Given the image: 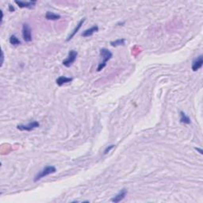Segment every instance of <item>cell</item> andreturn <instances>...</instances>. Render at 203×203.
<instances>
[{
  "mask_svg": "<svg viewBox=\"0 0 203 203\" xmlns=\"http://www.w3.org/2000/svg\"><path fill=\"white\" fill-rule=\"evenodd\" d=\"M100 56L103 58V61L100 62L97 67V71L100 72L102 71L106 65V63H107L110 59L113 57V54H112L111 52L107 48H103L100 49Z\"/></svg>",
  "mask_w": 203,
  "mask_h": 203,
  "instance_id": "6da1fadb",
  "label": "cell"
},
{
  "mask_svg": "<svg viewBox=\"0 0 203 203\" xmlns=\"http://www.w3.org/2000/svg\"><path fill=\"white\" fill-rule=\"evenodd\" d=\"M57 171V168L54 166H46L45 168H43L41 171H39V173L34 178V182H37L40 179H41L44 177L48 176V175H51V174H54Z\"/></svg>",
  "mask_w": 203,
  "mask_h": 203,
  "instance_id": "7a4b0ae2",
  "label": "cell"
},
{
  "mask_svg": "<svg viewBox=\"0 0 203 203\" xmlns=\"http://www.w3.org/2000/svg\"><path fill=\"white\" fill-rule=\"evenodd\" d=\"M78 57V53L75 50H71L68 53V57L63 61V65L65 67H69L72 65V64L76 61V58Z\"/></svg>",
  "mask_w": 203,
  "mask_h": 203,
  "instance_id": "3957f363",
  "label": "cell"
},
{
  "mask_svg": "<svg viewBox=\"0 0 203 203\" xmlns=\"http://www.w3.org/2000/svg\"><path fill=\"white\" fill-rule=\"evenodd\" d=\"M22 37L25 42H30L32 41V34L31 29L27 23H24L22 25Z\"/></svg>",
  "mask_w": 203,
  "mask_h": 203,
  "instance_id": "277c9868",
  "label": "cell"
},
{
  "mask_svg": "<svg viewBox=\"0 0 203 203\" xmlns=\"http://www.w3.org/2000/svg\"><path fill=\"white\" fill-rule=\"evenodd\" d=\"M39 126H40V123L37 121H34L32 122H30L27 125H18L17 126V129L21 131H28V132H30V131L34 130L36 128H38Z\"/></svg>",
  "mask_w": 203,
  "mask_h": 203,
  "instance_id": "5b68a950",
  "label": "cell"
},
{
  "mask_svg": "<svg viewBox=\"0 0 203 203\" xmlns=\"http://www.w3.org/2000/svg\"><path fill=\"white\" fill-rule=\"evenodd\" d=\"M126 194H127V190H126V188H123V189H122L120 191H119L118 194H116V195L112 198L111 201L114 203L120 202L121 201H122L124 198H126Z\"/></svg>",
  "mask_w": 203,
  "mask_h": 203,
  "instance_id": "8992f818",
  "label": "cell"
},
{
  "mask_svg": "<svg viewBox=\"0 0 203 203\" xmlns=\"http://www.w3.org/2000/svg\"><path fill=\"white\" fill-rule=\"evenodd\" d=\"M203 65V57L202 55H200L199 57H197V59L193 62L192 64V70L194 72H197L199 70Z\"/></svg>",
  "mask_w": 203,
  "mask_h": 203,
  "instance_id": "52a82bcc",
  "label": "cell"
},
{
  "mask_svg": "<svg viewBox=\"0 0 203 203\" xmlns=\"http://www.w3.org/2000/svg\"><path fill=\"white\" fill-rule=\"evenodd\" d=\"M98 31H99V26L95 25H94V26L90 27V28L88 29V30H84V31L81 34V36L83 37H90V36H92L95 33L98 32Z\"/></svg>",
  "mask_w": 203,
  "mask_h": 203,
  "instance_id": "ba28073f",
  "label": "cell"
},
{
  "mask_svg": "<svg viewBox=\"0 0 203 203\" xmlns=\"http://www.w3.org/2000/svg\"><path fill=\"white\" fill-rule=\"evenodd\" d=\"M85 20H86V18H83V19L80 20V22L78 23V25H76V28L74 29V30H73L72 32L71 33V34H70V35H69L68 37H67V38L66 39V41H70V40H72V39L73 38V37H74V36L76 35V34H77L78 31H79V30H80V29L81 28V26H82V25H83V23H84Z\"/></svg>",
  "mask_w": 203,
  "mask_h": 203,
  "instance_id": "9c48e42d",
  "label": "cell"
},
{
  "mask_svg": "<svg viewBox=\"0 0 203 203\" xmlns=\"http://www.w3.org/2000/svg\"><path fill=\"white\" fill-rule=\"evenodd\" d=\"M15 3L20 7V8H32L36 4V1H30V2H22V1H15Z\"/></svg>",
  "mask_w": 203,
  "mask_h": 203,
  "instance_id": "30bf717a",
  "label": "cell"
},
{
  "mask_svg": "<svg viewBox=\"0 0 203 203\" xmlns=\"http://www.w3.org/2000/svg\"><path fill=\"white\" fill-rule=\"evenodd\" d=\"M73 80L72 78H69V77H66V76H60V77L56 80V83L58 86L61 87L64 84L67 83H71L72 81Z\"/></svg>",
  "mask_w": 203,
  "mask_h": 203,
  "instance_id": "8fae6325",
  "label": "cell"
},
{
  "mask_svg": "<svg viewBox=\"0 0 203 203\" xmlns=\"http://www.w3.org/2000/svg\"><path fill=\"white\" fill-rule=\"evenodd\" d=\"M45 18L47 20H52V21H56V20H58L60 18V14H57L55 13L50 12V11H48V12L45 14Z\"/></svg>",
  "mask_w": 203,
  "mask_h": 203,
  "instance_id": "7c38bea8",
  "label": "cell"
},
{
  "mask_svg": "<svg viewBox=\"0 0 203 203\" xmlns=\"http://www.w3.org/2000/svg\"><path fill=\"white\" fill-rule=\"evenodd\" d=\"M180 122L185 125H189L191 124V119L183 111L180 112Z\"/></svg>",
  "mask_w": 203,
  "mask_h": 203,
  "instance_id": "4fadbf2b",
  "label": "cell"
},
{
  "mask_svg": "<svg viewBox=\"0 0 203 203\" xmlns=\"http://www.w3.org/2000/svg\"><path fill=\"white\" fill-rule=\"evenodd\" d=\"M125 43H126V39L121 38L118 39V40H115V41H111L110 44H111V46H113V47H117V46L125 45Z\"/></svg>",
  "mask_w": 203,
  "mask_h": 203,
  "instance_id": "5bb4252c",
  "label": "cell"
},
{
  "mask_svg": "<svg viewBox=\"0 0 203 203\" xmlns=\"http://www.w3.org/2000/svg\"><path fill=\"white\" fill-rule=\"evenodd\" d=\"M10 43H11L12 45H18V44H21V41H20L19 39L15 35L11 36V37H10Z\"/></svg>",
  "mask_w": 203,
  "mask_h": 203,
  "instance_id": "9a60e30c",
  "label": "cell"
},
{
  "mask_svg": "<svg viewBox=\"0 0 203 203\" xmlns=\"http://www.w3.org/2000/svg\"><path fill=\"white\" fill-rule=\"evenodd\" d=\"M114 146H115V145H110V146L106 147V149H105V151H104V154H107L108 152H110V150H111V149H113V148H114Z\"/></svg>",
  "mask_w": 203,
  "mask_h": 203,
  "instance_id": "2e32d148",
  "label": "cell"
},
{
  "mask_svg": "<svg viewBox=\"0 0 203 203\" xmlns=\"http://www.w3.org/2000/svg\"><path fill=\"white\" fill-rule=\"evenodd\" d=\"M1 54H2V56H1V66H2V64H3V60H4V55H3V52H1Z\"/></svg>",
  "mask_w": 203,
  "mask_h": 203,
  "instance_id": "e0dca14e",
  "label": "cell"
},
{
  "mask_svg": "<svg viewBox=\"0 0 203 203\" xmlns=\"http://www.w3.org/2000/svg\"><path fill=\"white\" fill-rule=\"evenodd\" d=\"M195 150H197V151H198V152H199V153H200V154H201V155H202V153H203L202 149H201V148H195Z\"/></svg>",
  "mask_w": 203,
  "mask_h": 203,
  "instance_id": "ac0fdd59",
  "label": "cell"
},
{
  "mask_svg": "<svg viewBox=\"0 0 203 203\" xmlns=\"http://www.w3.org/2000/svg\"><path fill=\"white\" fill-rule=\"evenodd\" d=\"M9 10L11 12H12V11H14V7H13L12 5H9Z\"/></svg>",
  "mask_w": 203,
  "mask_h": 203,
  "instance_id": "d6986e66",
  "label": "cell"
}]
</instances>
